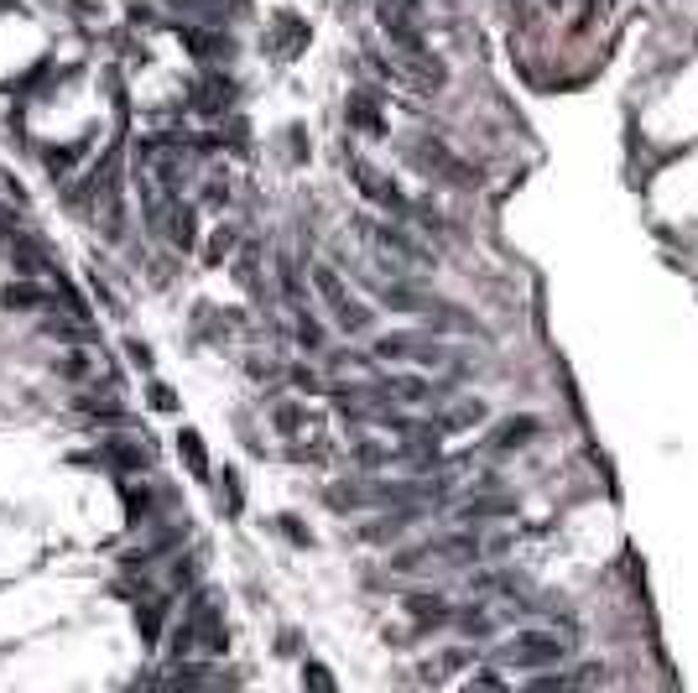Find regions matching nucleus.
Wrapping results in <instances>:
<instances>
[{
    "instance_id": "obj_20",
    "label": "nucleus",
    "mask_w": 698,
    "mask_h": 693,
    "mask_svg": "<svg viewBox=\"0 0 698 693\" xmlns=\"http://www.w3.org/2000/svg\"><path fill=\"white\" fill-rule=\"evenodd\" d=\"M506 5H517V11H521V0H506Z\"/></svg>"
},
{
    "instance_id": "obj_3",
    "label": "nucleus",
    "mask_w": 698,
    "mask_h": 693,
    "mask_svg": "<svg viewBox=\"0 0 698 693\" xmlns=\"http://www.w3.org/2000/svg\"><path fill=\"white\" fill-rule=\"evenodd\" d=\"M500 657L517 663V667H542V663H558V657H563V641L547 636V631H521L500 647Z\"/></svg>"
},
{
    "instance_id": "obj_4",
    "label": "nucleus",
    "mask_w": 698,
    "mask_h": 693,
    "mask_svg": "<svg viewBox=\"0 0 698 693\" xmlns=\"http://www.w3.org/2000/svg\"><path fill=\"white\" fill-rule=\"evenodd\" d=\"M188 631H193V647H204V652H224L230 647V636H224V626H219V604H214V595H198L193 600V610H188V621H182Z\"/></svg>"
},
{
    "instance_id": "obj_2",
    "label": "nucleus",
    "mask_w": 698,
    "mask_h": 693,
    "mask_svg": "<svg viewBox=\"0 0 698 693\" xmlns=\"http://www.w3.org/2000/svg\"><path fill=\"white\" fill-rule=\"evenodd\" d=\"M313 287H318V298L329 302V313H334L339 329H365V324H370V318H365V308L344 292V282H339L334 266H313Z\"/></svg>"
},
{
    "instance_id": "obj_8",
    "label": "nucleus",
    "mask_w": 698,
    "mask_h": 693,
    "mask_svg": "<svg viewBox=\"0 0 698 693\" xmlns=\"http://www.w3.org/2000/svg\"><path fill=\"white\" fill-rule=\"evenodd\" d=\"M0 308H47V292H42V287H27V282H16V287L0 292Z\"/></svg>"
},
{
    "instance_id": "obj_16",
    "label": "nucleus",
    "mask_w": 698,
    "mask_h": 693,
    "mask_svg": "<svg viewBox=\"0 0 698 693\" xmlns=\"http://www.w3.org/2000/svg\"><path fill=\"white\" fill-rule=\"evenodd\" d=\"M152 407H156V412H172V407H178V396L167 392V386H152Z\"/></svg>"
},
{
    "instance_id": "obj_21",
    "label": "nucleus",
    "mask_w": 698,
    "mask_h": 693,
    "mask_svg": "<svg viewBox=\"0 0 698 693\" xmlns=\"http://www.w3.org/2000/svg\"><path fill=\"white\" fill-rule=\"evenodd\" d=\"M547 5H563V0H547Z\"/></svg>"
},
{
    "instance_id": "obj_5",
    "label": "nucleus",
    "mask_w": 698,
    "mask_h": 693,
    "mask_svg": "<svg viewBox=\"0 0 698 693\" xmlns=\"http://www.w3.org/2000/svg\"><path fill=\"white\" fill-rule=\"evenodd\" d=\"M355 182H360L365 188V199H375V204H401V199H396V182L391 178H381V173H375V167H370V162H355Z\"/></svg>"
},
{
    "instance_id": "obj_14",
    "label": "nucleus",
    "mask_w": 698,
    "mask_h": 693,
    "mask_svg": "<svg viewBox=\"0 0 698 693\" xmlns=\"http://www.w3.org/2000/svg\"><path fill=\"white\" fill-rule=\"evenodd\" d=\"M230 250H235V230H230V224H219V230H214V245H209V261L219 266Z\"/></svg>"
},
{
    "instance_id": "obj_19",
    "label": "nucleus",
    "mask_w": 698,
    "mask_h": 693,
    "mask_svg": "<svg viewBox=\"0 0 698 693\" xmlns=\"http://www.w3.org/2000/svg\"><path fill=\"white\" fill-rule=\"evenodd\" d=\"M578 5H584V21H589V11H594V0H578Z\"/></svg>"
},
{
    "instance_id": "obj_6",
    "label": "nucleus",
    "mask_w": 698,
    "mask_h": 693,
    "mask_svg": "<svg viewBox=\"0 0 698 693\" xmlns=\"http://www.w3.org/2000/svg\"><path fill=\"white\" fill-rule=\"evenodd\" d=\"M193 105H198L204 115H219V110L230 105V84H224V79H209V84H198V94H193Z\"/></svg>"
},
{
    "instance_id": "obj_17",
    "label": "nucleus",
    "mask_w": 698,
    "mask_h": 693,
    "mask_svg": "<svg viewBox=\"0 0 698 693\" xmlns=\"http://www.w3.org/2000/svg\"><path fill=\"white\" fill-rule=\"evenodd\" d=\"M84 370H89V355H68V360H63V376H73V381H79Z\"/></svg>"
},
{
    "instance_id": "obj_13",
    "label": "nucleus",
    "mask_w": 698,
    "mask_h": 693,
    "mask_svg": "<svg viewBox=\"0 0 698 693\" xmlns=\"http://www.w3.org/2000/svg\"><path fill=\"white\" fill-rule=\"evenodd\" d=\"M480 418H485V407H480V401H464L458 412H443L438 427H469V422H480Z\"/></svg>"
},
{
    "instance_id": "obj_11",
    "label": "nucleus",
    "mask_w": 698,
    "mask_h": 693,
    "mask_svg": "<svg viewBox=\"0 0 698 693\" xmlns=\"http://www.w3.org/2000/svg\"><path fill=\"white\" fill-rule=\"evenodd\" d=\"M105 449H110V459H121L125 469H141V464L152 459V453H147V449H136V438H110Z\"/></svg>"
},
{
    "instance_id": "obj_7",
    "label": "nucleus",
    "mask_w": 698,
    "mask_h": 693,
    "mask_svg": "<svg viewBox=\"0 0 698 693\" xmlns=\"http://www.w3.org/2000/svg\"><path fill=\"white\" fill-rule=\"evenodd\" d=\"M178 449H182V459H188V469H193V475L204 480V475H209V459H204V438H198L193 427H182V433H178Z\"/></svg>"
},
{
    "instance_id": "obj_9",
    "label": "nucleus",
    "mask_w": 698,
    "mask_h": 693,
    "mask_svg": "<svg viewBox=\"0 0 698 693\" xmlns=\"http://www.w3.org/2000/svg\"><path fill=\"white\" fill-rule=\"evenodd\" d=\"M307 27L298 16H276V53H292V47H303Z\"/></svg>"
},
{
    "instance_id": "obj_18",
    "label": "nucleus",
    "mask_w": 698,
    "mask_h": 693,
    "mask_svg": "<svg viewBox=\"0 0 698 693\" xmlns=\"http://www.w3.org/2000/svg\"><path fill=\"white\" fill-rule=\"evenodd\" d=\"M303 678H307V683H313V689H334V678H329V672H324V667H307Z\"/></svg>"
},
{
    "instance_id": "obj_10",
    "label": "nucleus",
    "mask_w": 698,
    "mask_h": 693,
    "mask_svg": "<svg viewBox=\"0 0 698 693\" xmlns=\"http://www.w3.org/2000/svg\"><path fill=\"white\" fill-rule=\"evenodd\" d=\"M349 121L360 125V131H375V136H381V115H375V99H370V94H355V99H349Z\"/></svg>"
},
{
    "instance_id": "obj_1",
    "label": "nucleus",
    "mask_w": 698,
    "mask_h": 693,
    "mask_svg": "<svg viewBox=\"0 0 698 693\" xmlns=\"http://www.w3.org/2000/svg\"><path fill=\"white\" fill-rule=\"evenodd\" d=\"M115 167H121V156L110 151L105 156V167L94 173L89 182H84V193H89V219L110 235V241H121V230H125V214H121V188H115Z\"/></svg>"
},
{
    "instance_id": "obj_15",
    "label": "nucleus",
    "mask_w": 698,
    "mask_h": 693,
    "mask_svg": "<svg viewBox=\"0 0 698 693\" xmlns=\"http://www.w3.org/2000/svg\"><path fill=\"white\" fill-rule=\"evenodd\" d=\"M136 626H141V636L152 641V636H156V626H162V615H156V604H147V610L136 615Z\"/></svg>"
},
{
    "instance_id": "obj_12",
    "label": "nucleus",
    "mask_w": 698,
    "mask_h": 693,
    "mask_svg": "<svg viewBox=\"0 0 698 693\" xmlns=\"http://www.w3.org/2000/svg\"><path fill=\"white\" fill-rule=\"evenodd\" d=\"M532 433H537V422H532V418H517V422H506V427H495V444H500V449H511L517 438H532Z\"/></svg>"
}]
</instances>
